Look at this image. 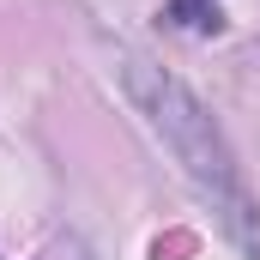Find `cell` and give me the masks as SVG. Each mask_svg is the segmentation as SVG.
Here are the masks:
<instances>
[{
  "label": "cell",
  "mask_w": 260,
  "mask_h": 260,
  "mask_svg": "<svg viewBox=\"0 0 260 260\" xmlns=\"http://www.w3.org/2000/svg\"><path fill=\"white\" fill-rule=\"evenodd\" d=\"M121 79H127L139 115L151 121V133H157V139L188 164V176H194L200 188L224 206V230L242 242V254L260 260V212H254V200L242 194L236 157H230V145H224L218 121L200 109V97L176 79V73H164V67H151V61H127Z\"/></svg>",
  "instance_id": "obj_1"
},
{
  "label": "cell",
  "mask_w": 260,
  "mask_h": 260,
  "mask_svg": "<svg viewBox=\"0 0 260 260\" xmlns=\"http://www.w3.org/2000/svg\"><path fill=\"white\" fill-rule=\"evenodd\" d=\"M170 18L188 30H218V0H170Z\"/></svg>",
  "instance_id": "obj_2"
}]
</instances>
